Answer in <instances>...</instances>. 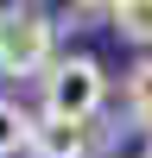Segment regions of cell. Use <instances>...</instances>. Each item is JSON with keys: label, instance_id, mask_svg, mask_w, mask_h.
<instances>
[{"label": "cell", "instance_id": "6da1fadb", "mask_svg": "<svg viewBox=\"0 0 152 158\" xmlns=\"http://www.w3.org/2000/svg\"><path fill=\"white\" fill-rule=\"evenodd\" d=\"M101 101H108V76L95 57H51V70L38 76V114L70 127H95Z\"/></svg>", "mask_w": 152, "mask_h": 158}, {"label": "cell", "instance_id": "5b68a950", "mask_svg": "<svg viewBox=\"0 0 152 158\" xmlns=\"http://www.w3.org/2000/svg\"><path fill=\"white\" fill-rule=\"evenodd\" d=\"M127 120L152 133V57H139L127 70Z\"/></svg>", "mask_w": 152, "mask_h": 158}, {"label": "cell", "instance_id": "52a82bcc", "mask_svg": "<svg viewBox=\"0 0 152 158\" xmlns=\"http://www.w3.org/2000/svg\"><path fill=\"white\" fill-rule=\"evenodd\" d=\"M146 158H152V133H146Z\"/></svg>", "mask_w": 152, "mask_h": 158}, {"label": "cell", "instance_id": "7a4b0ae2", "mask_svg": "<svg viewBox=\"0 0 152 158\" xmlns=\"http://www.w3.org/2000/svg\"><path fill=\"white\" fill-rule=\"evenodd\" d=\"M57 25L44 6H0V76L25 82V76H44L57 57Z\"/></svg>", "mask_w": 152, "mask_h": 158}, {"label": "cell", "instance_id": "277c9868", "mask_svg": "<svg viewBox=\"0 0 152 158\" xmlns=\"http://www.w3.org/2000/svg\"><path fill=\"white\" fill-rule=\"evenodd\" d=\"M32 127H38V114L25 108V101L0 95V158H19L25 146H32Z\"/></svg>", "mask_w": 152, "mask_h": 158}, {"label": "cell", "instance_id": "3957f363", "mask_svg": "<svg viewBox=\"0 0 152 158\" xmlns=\"http://www.w3.org/2000/svg\"><path fill=\"white\" fill-rule=\"evenodd\" d=\"M25 158H95V127H70V120H44L38 114Z\"/></svg>", "mask_w": 152, "mask_h": 158}, {"label": "cell", "instance_id": "8992f818", "mask_svg": "<svg viewBox=\"0 0 152 158\" xmlns=\"http://www.w3.org/2000/svg\"><path fill=\"white\" fill-rule=\"evenodd\" d=\"M114 32L133 38V44H152V0H120V6H108Z\"/></svg>", "mask_w": 152, "mask_h": 158}]
</instances>
